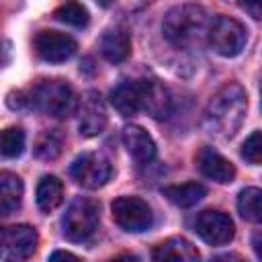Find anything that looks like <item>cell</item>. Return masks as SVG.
<instances>
[{
	"mask_svg": "<svg viewBox=\"0 0 262 262\" xmlns=\"http://www.w3.org/2000/svg\"><path fill=\"white\" fill-rule=\"evenodd\" d=\"M25 151V131L20 127H6L0 135V154L4 158H18Z\"/></svg>",
	"mask_w": 262,
	"mask_h": 262,
	"instance_id": "obj_24",
	"label": "cell"
},
{
	"mask_svg": "<svg viewBox=\"0 0 262 262\" xmlns=\"http://www.w3.org/2000/svg\"><path fill=\"white\" fill-rule=\"evenodd\" d=\"M194 162H196V168H199V172L203 176H207V178H211V180H215L219 184H227V182H231L235 178L233 164L227 158H223L217 149H213L209 145H205V147H201L196 151Z\"/></svg>",
	"mask_w": 262,
	"mask_h": 262,
	"instance_id": "obj_12",
	"label": "cell"
},
{
	"mask_svg": "<svg viewBox=\"0 0 262 262\" xmlns=\"http://www.w3.org/2000/svg\"><path fill=\"white\" fill-rule=\"evenodd\" d=\"M33 108L55 117L66 119L76 111V94L63 80L51 78V80H39L25 98Z\"/></svg>",
	"mask_w": 262,
	"mask_h": 262,
	"instance_id": "obj_3",
	"label": "cell"
},
{
	"mask_svg": "<svg viewBox=\"0 0 262 262\" xmlns=\"http://www.w3.org/2000/svg\"><path fill=\"white\" fill-rule=\"evenodd\" d=\"M35 201H37V207L43 213L55 211L63 201V184H61V180L57 176H43L39 180V184H37Z\"/></svg>",
	"mask_w": 262,
	"mask_h": 262,
	"instance_id": "obj_19",
	"label": "cell"
},
{
	"mask_svg": "<svg viewBox=\"0 0 262 262\" xmlns=\"http://www.w3.org/2000/svg\"><path fill=\"white\" fill-rule=\"evenodd\" d=\"M23 180L12 172H0V213L4 217L12 215L23 201Z\"/></svg>",
	"mask_w": 262,
	"mask_h": 262,
	"instance_id": "obj_18",
	"label": "cell"
},
{
	"mask_svg": "<svg viewBox=\"0 0 262 262\" xmlns=\"http://www.w3.org/2000/svg\"><path fill=\"white\" fill-rule=\"evenodd\" d=\"M111 213L115 223L129 231V233H139L151 227L154 223V213L151 207L139 199V196H119L111 205Z\"/></svg>",
	"mask_w": 262,
	"mask_h": 262,
	"instance_id": "obj_6",
	"label": "cell"
},
{
	"mask_svg": "<svg viewBox=\"0 0 262 262\" xmlns=\"http://www.w3.org/2000/svg\"><path fill=\"white\" fill-rule=\"evenodd\" d=\"M53 16H55L59 23H66V25L78 27V29L86 27L88 20H90V14H88L86 6L78 4V2H66V4H61V6L53 12Z\"/></svg>",
	"mask_w": 262,
	"mask_h": 262,
	"instance_id": "obj_23",
	"label": "cell"
},
{
	"mask_svg": "<svg viewBox=\"0 0 262 262\" xmlns=\"http://www.w3.org/2000/svg\"><path fill=\"white\" fill-rule=\"evenodd\" d=\"M246 108H248V98L244 88L237 82L225 84L213 94V98L205 108L203 115L205 131L217 139L233 137L244 123Z\"/></svg>",
	"mask_w": 262,
	"mask_h": 262,
	"instance_id": "obj_1",
	"label": "cell"
},
{
	"mask_svg": "<svg viewBox=\"0 0 262 262\" xmlns=\"http://www.w3.org/2000/svg\"><path fill=\"white\" fill-rule=\"evenodd\" d=\"M141 82V111L154 119H164L170 113L172 100L168 88L158 80H139Z\"/></svg>",
	"mask_w": 262,
	"mask_h": 262,
	"instance_id": "obj_14",
	"label": "cell"
},
{
	"mask_svg": "<svg viewBox=\"0 0 262 262\" xmlns=\"http://www.w3.org/2000/svg\"><path fill=\"white\" fill-rule=\"evenodd\" d=\"M111 104L123 117H133L141 111V82L139 80H121L108 94Z\"/></svg>",
	"mask_w": 262,
	"mask_h": 262,
	"instance_id": "obj_16",
	"label": "cell"
},
{
	"mask_svg": "<svg viewBox=\"0 0 262 262\" xmlns=\"http://www.w3.org/2000/svg\"><path fill=\"white\" fill-rule=\"evenodd\" d=\"M98 227V205L92 199L76 196L63 217H61V233L70 242H84L88 239L94 229Z\"/></svg>",
	"mask_w": 262,
	"mask_h": 262,
	"instance_id": "obj_4",
	"label": "cell"
},
{
	"mask_svg": "<svg viewBox=\"0 0 262 262\" xmlns=\"http://www.w3.org/2000/svg\"><path fill=\"white\" fill-rule=\"evenodd\" d=\"M33 45H35L37 55L49 63H61L70 59L78 49L76 41L70 35L59 33V31H39L35 35Z\"/></svg>",
	"mask_w": 262,
	"mask_h": 262,
	"instance_id": "obj_10",
	"label": "cell"
},
{
	"mask_svg": "<svg viewBox=\"0 0 262 262\" xmlns=\"http://www.w3.org/2000/svg\"><path fill=\"white\" fill-rule=\"evenodd\" d=\"M49 262H80V258H78V256H74L72 252H66V250H55V252H51Z\"/></svg>",
	"mask_w": 262,
	"mask_h": 262,
	"instance_id": "obj_27",
	"label": "cell"
},
{
	"mask_svg": "<svg viewBox=\"0 0 262 262\" xmlns=\"http://www.w3.org/2000/svg\"><path fill=\"white\" fill-rule=\"evenodd\" d=\"M123 143L137 164H149L156 158V143L151 135L139 125H127L123 129Z\"/></svg>",
	"mask_w": 262,
	"mask_h": 262,
	"instance_id": "obj_17",
	"label": "cell"
},
{
	"mask_svg": "<svg viewBox=\"0 0 262 262\" xmlns=\"http://www.w3.org/2000/svg\"><path fill=\"white\" fill-rule=\"evenodd\" d=\"M260 104H262V88H260Z\"/></svg>",
	"mask_w": 262,
	"mask_h": 262,
	"instance_id": "obj_31",
	"label": "cell"
},
{
	"mask_svg": "<svg viewBox=\"0 0 262 262\" xmlns=\"http://www.w3.org/2000/svg\"><path fill=\"white\" fill-rule=\"evenodd\" d=\"M111 174H113L111 162L102 154H96V151H86L78 156L70 166V176L82 188H88V190H96L104 186Z\"/></svg>",
	"mask_w": 262,
	"mask_h": 262,
	"instance_id": "obj_7",
	"label": "cell"
},
{
	"mask_svg": "<svg viewBox=\"0 0 262 262\" xmlns=\"http://www.w3.org/2000/svg\"><path fill=\"white\" fill-rule=\"evenodd\" d=\"M108 262H141L135 254H119V256H115V258H111Z\"/></svg>",
	"mask_w": 262,
	"mask_h": 262,
	"instance_id": "obj_30",
	"label": "cell"
},
{
	"mask_svg": "<svg viewBox=\"0 0 262 262\" xmlns=\"http://www.w3.org/2000/svg\"><path fill=\"white\" fill-rule=\"evenodd\" d=\"M78 129L84 137H96L106 127V108L98 92L90 90L82 98L80 113H78Z\"/></svg>",
	"mask_w": 262,
	"mask_h": 262,
	"instance_id": "obj_11",
	"label": "cell"
},
{
	"mask_svg": "<svg viewBox=\"0 0 262 262\" xmlns=\"http://www.w3.org/2000/svg\"><path fill=\"white\" fill-rule=\"evenodd\" d=\"M63 135L59 129H45L35 141V156L39 160H55L61 154Z\"/></svg>",
	"mask_w": 262,
	"mask_h": 262,
	"instance_id": "obj_22",
	"label": "cell"
},
{
	"mask_svg": "<svg viewBox=\"0 0 262 262\" xmlns=\"http://www.w3.org/2000/svg\"><path fill=\"white\" fill-rule=\"evenodd\" d=\"M162 192H164V196H166L172 205H176V207H180V209L194 207V205L207 194L205 186L199 184V182H184V184L164 186Z\"/></svg>",
	"mask_w": 262,
	"mask_h": 262,
	"instance_id": "obj_20",
	"label": "cell"
},
{
	"mask_svg": "<svg viewBox=\"0 0 262 262\" xmlns=\"http://www.w3.org/2000/svg\"><path fill=\"white\" fill-rule=\"evenodd\" d=\"M151 262H201L199 250L184 237H168L154 248Z\"/></svg>",
	"mask_w": 262,
	"mask_h": 262,
	"instance_id": "obj_15",
	"label": "cell"
},
{
	"mask_svg": "<svg viewBox=\"0 0 262 262\" xmlns=\"http://www.w3.org/2000/svg\"><path fill=\"white\" fill-rule=\"evenodd\" d=\"M209 27H211L209 14L199 4L174 6L172 10L166 12L162 23L164 37L174 47H180V49L199 45L209 35Z\"/></svg>",
	"mask_w": 262,
	"mask_h": 262,
	"instance_id": "obj_2",
	"label": "cell"
},
{
	"mask_svg": "<svg viewBox=\"0 0 262 262\" xmlns=\"http://www.w3.org/2000/svg\"><path fill=\"white\" fill-rule=\"evenodd\" d=\"M252 248H254V254L258 256V260L262 262V231L254 233V237H252Z\"/></svg>",
	"mask_w": 262,
	"mask_h": 262,
	"instance_id": "obj_29",
	"label": "cell"
},
{
	"mask_svg": "<svg viewBox=\"0 0 262 262\" xmlns=\"http://www.w3.org/2000/svg\"><path fill=\"white\" fill-rule=\"evenodd\" d=\"M237 211L246 221L262 223V190L248 186L237 194Z\"/></svg>",
	"mask_w": 262,
	"mask_h": 262,
	"instance_id": "obj_21",
	"label": "cell"
},
{
	"mask_svg": "<svg viewBox=\"0 0 262 262\" xmlns=\"http://www.w3.org/2000/svg\"><path fill=\"white\" fill-rule=\"evenodd\" d=\"M98 49L104 55V59H108L113 63L125 61L129 57V53H131V35L127 31V27H123V25L108 27L100 35Z\"/></svg>",
	"mask_w": 262,
	"mask_h": 262,
	"instance_id": "obj_13",
	"label": "cell"
},
{
	"mask_svg": "<svg viewBox=\"0 0 262 262\" xmlns=\"http://www.w3.org/2000/svg\"><path fill=\"white\" fill-rule=\"evenodd\" d=\"M194 231L209 246H223L233 239L235 227L229 215L215 209H205L194 219Z\"/></svg>",
	"mask_w": 262,
	"mask_h": 262,
	"instance_id": "obj_9",
	"label": "cell"
},
{
	"mask_svg": "<svg viewBox=\"0 0 262 262\" xmlns=\"http://www.w3.org/2000/svg\"><path fill=\"white\" fill-rule=\"evenodd\" d=\"M209 262H246L239 254H233V252H229V254H219V256H215V258H211Z\"/></svg>",
	"mask_w": 262,
	"mask_h": 262,
	"instance_id": "obj_28",
	"label": "cell"
},
{
	"mask_svg": "<svg viewBox=\"0 0 262 262\" xmlns=\"http://www.w3.org/2000/svg\"><path fill=\"white\" fill-rule=\"evenodd\" d=\"M39 235L35 227L27 223L8 225L2 229V260L4 262H23L37 250Z\"/></svg>",
	"mask_w": 262,
	"mask_h": 262,
	"instance_id": "obj_8",
	"label": "cell"
},
{
	"mask_svg": "<svg viewBox=\"0 0 262 262\" xmlns=\"http://www.w3.org/2000/svg\"><path fill=\"white\" fill-rule=\"evenodd\" d=\"M239 8L246 10L254 18H262V0H256V2H239Z\"/></svg>",
	"mask_w": 262,
	"mask_h": 262,
	"instance_id": "obj_26",
	"label": "cell"
},
{
	"mask_svg": "<svg viewBox=\"0 0 262 262\" xmlns=\"http://www.w3.org/2000/svg\"><path fill=\"white\" fill-rule=\"evenodd\" d=\"M246 39H248L246 27L239 20L231 16H223V14L211 20L207 41L215 53L223 57H235L246 47Z\"/></svg>",
	"mask_w": 262,
	"mask_h": 262,
	"instance_id": "obj_5",
	"label": "cell"
},
{
	"mask_svg": "<svg viewBox=\"0 0 262 262\" xmlns=\"http://www.w3.org/2000/svg\"><path fill=\"white\" fill-rule=\"evenodd\" d=\"M242 158L254 166L262 164V131H254L242 143Z\"/></svg>",
	"mask_w": 262,
	"mask_h": 262,
	"instance_id": "obj_25",
	"label": "cell"
}]
</instances>
